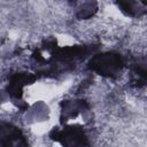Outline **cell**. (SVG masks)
<instances>
[{"instance_id": "cell-1", "label": "cell", "mask_w": 147, "mask_h": 147, "mask_svg": "<svg viewBox=\"0 0 147 147\" xmlns=\"http://www.w3.org/2000/svg\"><path fill=\"white\" fill-rule=\"evenodd\" d=\"M123 67L122 57L116 53L96 54L90 61V69L105 77H113Z\"/></svg>"}, {"instance_id": "cell-2", "label": "cell", "mask_w": 147, "mask_h": 147, "mask_svg": "<svg viewBox=\"0 0 147 147\" xmlns=\"http://www.w3.org/2000/svg\"><path fill=\"white\" fill-rule=\"evenodd\" d=\"M52 138L60 141L63 147H85L87 142V138L83 129L78 126H69L62 131L54 130Z\"/></svg>"}, {"instance_id": "cell-3", "label": "cell", "mask_w": 147, "mask_h": 147, "mask_svg": "<svg viewBox=\"0 0 147 147\" xmlns=\"http://www.w3.org/2000/svg\"><path fill=\"white\" fill-rule=\"evenodd\" d=\"M36 79V77L29 72H18V74H15L14 76H11L10 78V82H9V85L7 87V91L8 93L18 99L22 96V91H23V87L28 84H31L33 83Z\"/></svg>"}]
</instances>
